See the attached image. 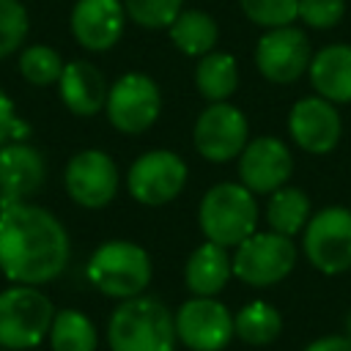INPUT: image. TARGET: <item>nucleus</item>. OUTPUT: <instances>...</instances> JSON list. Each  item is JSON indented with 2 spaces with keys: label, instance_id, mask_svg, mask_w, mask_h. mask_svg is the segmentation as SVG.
Wrapping results in <instances>:
<instances>
[{
  "label": "nucleus",
  "instance_id": "473e14b6",
  "mask_svg": "<svg viewBox=\"0 0 351 351\" xmlns=\"http://www.w3.org/2000/svg\"><path fill=\"white\" fill-rule=\"evenodd\" d=\"M343 326H346V337H351V310L346 313V321H343Z\"/></svg>",
  "mask_w": 351,
  "mask_h": 351
},
{
  "label": "nucleus",
  "instance_id": "412c9836",
  "mask_svg": "<svg viewBox=\"0 0 351 351\" xmlns=\"http://www.w3.org/2000/svg\"><path fill=\"white\" fill-rule=\"evenodd\" d=\"M195 85L208 101H225L239 85V66L228 52H206L195 69Z\"/></svg>",
  "mask_w": 351,
  "mask_h": 351
},
{
  "label": "nucleus",
  "instance_id": "ddd939ff",
  "mask_svg": "<svg viewBox=\"0 0 351 351\" xmlns=\"http://www.w3.org/2000/svg\"><path fill=\"white\" fill-rule=\"evenodd\" d=\"M66 192L82 208H101L118 192V167L115 162L96 148L80 151L66 165Z\"/></svg>",
  "mask_w": 351,
  "mask_h": 351
},
{
  "label": "nucleus",
  "instance_id": "9d476101",
  "mask_svg": "<svg viewBox=\"0 0 351 351\" xmlns=\"http://www.w3.org/2000/svg\"><path fill=\"white\" fill-rule=\"evenodd\" d=\"M176 335L192 351H222L233 332V315L211 296L186 299L176 313Z\"/></svg>",
  "mask_w": 351,
  "mask_h": 351
},
{
  "label": "nucleus",
  "instance_id": "a211bd4d",
  "mask_svg": "<svg viewBox=\"0 0 351 351\" xmlns=\"http://www.w3.org/2000/svg\"><path fill=\"white\" fill-rule=\"evenodd\" d=\"M60 99L74 115H96L107 104V82L104 74L88 60H71L63 66L58 80Z\"/></svg>",
  "mask_w": 351,
  "mask_h": 351
},
{
  "label": "nucleus",
  "instance_id": "0eeeda50",
  "mask_svg": "<svg viewBox=\"0 0 351 351\" xmlns=\"http://www.w3.org/2000/svg\"><path fill=\"white\" fill-rule=\"evenodd\" d=\"M307 261L324 274L351 269V211L343 206L321 208L304 228Z\"/></svg>",
  "mask_w": 351,
  "mask_h": 351
},
{
  "label": "nucleus",
  "instance_id": "423d86ee",
  "mask_svg": "<svg viewBox=\"0 0 351 351\" xmlns=\"http://www.w3.org/2000/svg\"><path fill=\"white\" fill-rule=\"evenodd\" d=\"M233 274L255 288L263 285H274L280 282L285 274H291L293 263H296V247L291 241V236L282 233H252L247 236L233 255Z\"/></svg>",
  "mask_w": 351,
  "mask_h": 351
},
{
  "label": "nucleus",
  "instance_id": "9b49d317",
  "mask_svg": "<svg viewBox=\"0 0 351 351\" xmlns=\"http://www.w3.org/2000/svg\"><path fill=\"white\" fill-rule=\"evenodd\" d=\"M310 60L313 52L307 36L291 25L271 27L255 44V66L269 82H296L310 69Z\"/></svg>",
  "mask_w": 351,
  "mask_h": 351
},
{
  "label": "nucleus",
  "instance_id": "dca6fc26",
  "mask_svg": "<svg viewBox=\"0 0 351 351\" xmlns=\"http://www.w3.org/2000/svg\"><path fill=\"white\" fill-rule=\"evenodd\" d=\"M47 181V162L38 148L11 140L0 145V197L27 200Z\"/></svg>",
  "mask_w": 351,
  "mask_h": 351
},
{
  "label": "nucleus",
  "instance_id": "f8f14e48",
  "mask_svg": "<svg viewBox=\"0 0 351 351\" xmlns=\"http://www.w3.org/2000/svg\"><path fill=\"white\" fill-rule=\"evenodd\" d=\"M247 145V118L228 101H211L195 123V148L208 162L236 159Z\"/></svg>",
  "mask_w": 351,
  "mask_h": 351
},
{
  "label": "nucleus",
  "instance_id": "5701e85b",
  "mask_svg": "<svg viewBox=\"0 0 351 351\" xmlns=\"http://www.w3.org/2000/svg\"><path fill=\"white\" fill-rule=\"evenodd\" d=\"M310 219V197L296 186H280L271 192V200L266 206V222L274 233L293 236L304 230Z\"/></svg>",
  "mask_w": 351,
  "mask_h": 351
},
{
  "label": "nucleus",
  "instance_id": "cd10ccee",
  "mask_svg": "<svg viewBox=\"0 0 351 351\" xmlns=\"http://www.w3.org/2000/svg\"><path fill=\"white\" fill-rule=\"evenodd\" d=\"M27 36V11L19 0H0V60L22 47Z\"/></svg>",
  "mask_w": 351,
  "mask_h": 351
},
{
  "label": "nucleus",
  "instance_id": "a878e982",
  "mask_svg": "<svg viewBox=\"0 0 351 351\" xmlns=\"http://www.w3.org/2000/svg\"><path fill=\"white\" fill-rule=\"evenodd\" d=\"M63 60L52 47L36 44L19 55V71L30 85H52L63 74Z\"/></svg>",
  "mask_w": 351,
  "mask_h": 351
},
{
  "label": "nucleus",
  "instance_id": "72a5a7b5",
  "mask_svg": "<svg viewBox=\"0 0 351 351\" xmlns=\"http://www.w3.org/2000/svg\"><path fill=\"white\" fill-rule=\"evenodd\" d=\"M0 351H11V348H0Z\"/></svg>",
  "mask_w": 351,
  "mask_h": 351
},
{
  "label": "nucleus",
  "instance_id": "1a4fd4ad",
  "mask_svg": "<svg viewBox=\"0 0 351 351\" xmlns=\"http://www.w3.org/2000/svg\"><path fill=\"white\" fill-rule=\"evenodd\" d=\"M186 184V165L173 151H148L129 167V195L143 206L170 203Z\"/></svg>",
  "mask_w": 351,
  "mask_h": 351
},
{
  "label": "nucleus",
  "instance_id": "bb28decb",
  "mask_svg": "<svg viewBox=\"0 0 351 351\" xmlns=\"http://www.w3.org/2000/svg\"><path fill=\"white\" fill-rule=\"evenodd\" d=\"M241 11L261 27H285L299 16V0H239Z\"/></svg>",
  "mask_w": 351,
  "mask_h": 351
},
{
  "label": "nucleus",
  "instance_id": "39448f33",
  "mask_svg": "<svg viewBox=\"0 0 351 351\" xmlns=\"http://www.w3.org/2000/svg\"><path fill=\"white\" fill-rule=\"evenodd\" d=\"M55 307L36 285H11L0 293V348L38 346L52 326Z\"/></svg>",
  "mask_w": 351,
  "mask_h": 351
},
{
  "label": "nucleus",
  "instance_id": "c756f323",
  "mask_svg": "<svg viewBox=\"0 0 351 351\" xmlns=\"http://www.w3.org/2000/svg\"><path fill=\"white\" fill-rule=\"evenodd\" d=\"M346 0H299V19L307 27H335L343 19Z\"/></svg>",
  "mask_w": 351,
  "mask_h": 351
},
{
  "label": "nucleus",
  "instance_id": "aec40b11",
  "mask_svg": "<svg viewBox=\"0 0 351 351\" xmlns=\"http://www.w3.org/2000/svg\"><path fill=\"white\" fill-rule=\"evenodd\" d=\"M230 274H233V263H230L225 247H219L214 241L200 244L189 255L186 269H184L186 288L195 296H214V293H219L225 288V282L230 280Z\"/></svg>",
  "mask_w": 351,
  "mask_h": 351
},
{
  "label": "nucleus",
  "instance_id": "2f4dec72",
  "mask_svg": "<svg viewBox=\"0 0 351 351\" xmlns=\"http://www.w3.org/2000/svg\"><path fill=\"white\" fill-rule=\"evenodd\" d=\"M304 351H351V337H346V335L318 337V340H313Z\"/></svg>",
  "mask_w": 351,
  "mask_h": 351
},
{
  "label": "nucleus",
  "instance_id": "6ab92c4d",
  "mask_svg": "<svg viewBox=\"0 0 351 351\" xmlns=\"http://www.w3.org/2000/svg\"><path fill=\"white\" fill-rule=\"evenodd\" d=\"M307 71L318 96L329 99L332 104L351 101V47L348 44L324 47L318 55H313Z\"/></svg>",
  "mask_w": 351,
  "mask_h": 351
},
{
  "label": "nucleus",
  "instance_id": "2eb2a0df",
  "mask_svg": "<svg viewBox=\"0 0 351 351\" xmlns=\"http://www.w3.org/2000/svg\"><path fill=\"white\" fill-rule=\"evenodd\" d=\"M288 129L299 148L310 154H326L340 140V115L329 99L307 96L291 107Z\"/></svg>",
  "mask_w": 351,
  "mask_h": 351
},
{
  "label": "nucleus",
  "instance_id": "4be33fe9",
  "mask_svg": "<svg viewBox=\"0 0 351 351\" xmlns=\"http://www.w3.org/2000/svg\"><path fill=\"white\" fill-rule=\"evenodd\" d=\"M170 38L184 55H206L217 44V22L206 11H181L170 25Z\"/></svg>",
  "mask_w": 351,
  "mask_h": 351
},
{
  "label": "nucleus",
  "instance_id": "b1692460",
  "mask_svg": "<svg viewBox=\"0 0 351 351\" xmlns=\"http://www.w3.org/2000/svg\"><path fill=\"white\" fill-rule=\"evenodd\" d=\"M233 332L250 346H269L282 332V318L271 304L250 302L233 315Z\"/></svg>",
  "mask_w": 351,
  "mask_h": 351
},
{
  "label": "nucleus",
  "instance_id": "f03ea898",
  "mask_svg": "<svg viewBox=\"0 0 351 351\" xmlns=\"http://www.w3.org/2000/svg\"><path fill=\"white\" fill-rule=\"evenodd\" d=\"M110 351H173L176 315L154 296L121 299L107 324Z\"/></svg>",
  "mask_w": 351,
  "mask_h": 351
},
{
  "label": "nucleus",
  "instance_id": "6e6552de",
  "mask_svg": "<svg viewBox=\"0 0 351 351\" xmlns=\"http://www.w3.org/2000/svg\"><path fill=\"white\" fill-rule=\"evenodd\" d=\"M159 107H162V96H159L156 82L140 71L118 77L110 85L107 104H104L110 123L126 134L145 132L156 121Z\"/></svg>",
  "mask_w": 351,
  "mask_h": 351
},
{
  "label": "nucleus",
  "instance_id": "4468645a",
  "mask_svg": "<svg viewBox=\"0 0 351 351\" xmlns=\"http://www.w3.org/2000/svg\"><path fill=\"white\" fill-rule=\"evenodd\" d=\"M239 178L255 195L280 189L291 176V151L277 137H258L239 154Z\"/></svg>",
  "mask_w": 351,
  "mask_h": 351
},
{
  "label": "nucleus",
  "instance_id": "f257e3e1",
  "mask_svg": "<svg viewBox=\"0 0 351 351\" xmlns=\"http://www.w3.org/2000/svg\"><path fill=\"white\" fill-rule=\"evenodd\" d=\"M69 233L55 214L27 200L0 206V269L16 285H41L63 274Z\"/></svg>",
  "mask_w": 351,
  "mask_h": 351
},
{
  "label": "nucleus",
  "instance_id": "c85d7f7f",
  "mask_svg": "<svg viewBox=\"0 0 351 351\" xmlns=\"http://www.w3.org/2000/svg\"><path fill=\"white\" fill-rule=\"evenodd\" d=\"M126 14L143 27H167L178 14L184 0H121Z\"/></svg>",
  "mask_w": 351,
  "mask_h": 351
},
{
  "label": "nucleus",
  "instance_id": "7c9ffc66",
  "mask_svg": "<svg viewBox=\"0 0 351 351\" xmlns=\"http://www.w3.org/2000/svg\"><path fill=\"white\" fill-rule=\"evenodd\" d=\"M27 129L19 123V118H16V112H14V104H11V99L5 96V90L0 88V145L3 143H8V140H22V134H25Z\"/></svg>",
  "mask_w": 351,
  "mask_h": 351
},
{
  "label": "nucleus",
  "instance_id": "393cba45",
  "mask_svg": "<svg viewBox=\"0 0 351 351\" xmlns=\"http://www.w3.org/2000/svg\"><path fill=\"white\" fill-rule=\"evenodd\" d=\"M52 351H96V326L80 310H60L49 326Z\"/></svg>",
  "mask_w": 351,
  "mask_h": 351
},
{
  "label": "nucleus",
  "instance_id": "f3484780",
  "mask_svg": "<svg viewBox=\"0 0 351 351\" xmlns=\"http://www.w3.org/2000/svg\"><path fill=\"white\" fill-rule=\"evenodd\" d=\"M126 8L121 0H77L71 11V33L90 52L110 49L123 33Z\"/></svg>",
  "mask_w": 351,
  "mask_h": 351
},
{
  "label": "nucleus",
  "instance_id": "7ed1b4c3",
  "mask_svg": "<svg viewBox=\"0 0 351 351\" xmlns=\"http://www.w3.org/2000/svg\"><path fill=\"white\" fill-rule=\"evenodd\" d=\"M200 230L208 241L219 247H239L258 225V203L244 184H217L211 186L197 208Z\"/></svg>",
  "mask_w": 351,
  "mask_h": 351
},
{
  "label": "nucleus",
  "instance_id": "20e7f679",
  "mask_svg": "<svg viewBox=\"0 0 351 351\" xmlns=\"http://www.w3.org/2000/svg\"><path fill=\"white\" fill-rule=\"evenodd\" d=\"M88 280L112 299L140 296L151 280L148 252L132 241H104L88 261Z\"/></svg>",
  "mask_w": 351,
  "mask_h": 351
}]
</instances>
